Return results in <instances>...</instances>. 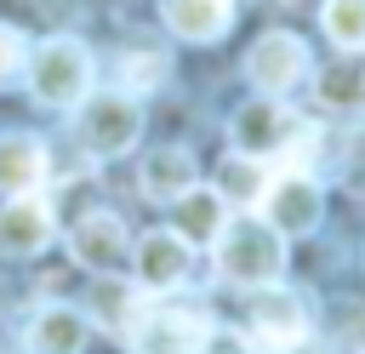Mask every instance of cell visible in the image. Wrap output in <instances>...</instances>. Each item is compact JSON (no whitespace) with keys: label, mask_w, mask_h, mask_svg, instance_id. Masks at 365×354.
Masks as SVG:
<instances>
[{"label":"cell","mask_w":365,"mask_h":354,"mask_svg":"<svg viewBox=\"0 0 365 354\" xmlns=\"http://www.w3.org/2000/svg\"><path fill=\"white\" fill-rule=\"evenodd\" d=\"M74 131H80L86 154L114 160V154L137 148V137H143V108H137V97H131V91H97V97H86V103H80Z\"/></svg>","instance_id":"cell-5"},{"label":"cell","mask_w":365,"mask_h":354,"mask_svg":"<svg viewBox=\"0 0 365 354\" xmlns=\"http://www.w3.org/2000/svg\"><path fill=\"white\" fill-rule=\"evenodd\" d=\"M160 11H165V29L177 40H194V46L222 40L234 23V0H160Z\"/></svg>","instance_id":"cell-14"},{"label":"cell","mask_w":365,"mask_h":354,"mask_svg":"<svg viewBox=\"0 0 365 354\" xmlns=\"http://www.w3.org/2000/svg\"><path fill=\"white\" fill-rule=\"evenodd\" d=\"M137 308H143V303H137V291H125V285H103V291H97V314H103L108 325H120V331L137 320Z\"/></svg>","instance_id":"cell-20"},{"label":"cell","mask_w":365,"mask_h":354,"mask_svg":"<svg viewBox=\"0 0 365 354\" xmlns=\"http://www.w3.org/2000/svg\"><path fill=\"white\" fill-rule=\"evenodd\" d=\"M245 74H251V86L262 97H285V91H297L308 80V46L297 34H285V29H268L245 51Z\"/></svg>","instance_id":"cell-8"},{"label":"cell","mask_w":365,"mask_h":354,"mask_svg":"<svg viewBox=\"0 0 365 354\" xmlns=\"http://www.w3.org/2000/svg\"><path fill=\"white\" fill-rule=\"evenodd\" d=\"M29 91L40 108H80L91 97V51L74 34H51L29 51Z\"/></svg>","instance_id":"cell-2"},{"label":"cell","mask_w":365,"mask_h":354,"mask_svg":"<svg viewBox=\"0 0 365 354\" xmlns=\"http://www.w3.org/2000/svg\"><path fill=\"white\" fill-rule=\"evenodd\" d=\"M68 257H74L86 274H120V263L131 257L125 223H120L114 211H86V217L68 228Z\"/></svg>","instance_id":"cell-9"},{"label":"cell","mask_w":365,"mask_h":354,"mask_svg":"<svg viewBox=\"0 0 365 354\" xmlns=\"http://www.w3.org/2000/svg\"><path fill=\"white\" fill-rule=\"evenodd\" d=\"M165 80V51H131L125 57V91L137 97V91H148V86H160Z\"/></svg>","instance_id":"cell-19"},{"label":"cell","mask_w":365,"mask_h":354,"mask_svg":"<svg viewBox=\"0 0 365 354\" xmlns=\"http://www.w3.org/2000/svg\"><path fill=\"white\" fill-rule=\"evenodd\" d=\"M302 120L279 103V97H257L245 103L234 120H228V137H234V154H251V160H279L285 148L302 143Z\"/></svg>","instance_id":"cell-6"},{"label":"cell","mask_w":365,"mask_h":354,"mask_svg":"<svg viewBox=\"0 0 365 354\" xmlns=\"http://www.w3.org/2000/svg\"><path fill=\"white\" fill-rule=\"evenodd\" d=\"M177 206V234L188 240V246H211L217 234H222V223H228V206H222V194L217 188H188L182 200H171Z\"/></svg>","instance_id":"cell-16"},{"label":"cell","mask_w":365,"mask_h":354,"mask_svg":"<svg viewBox=\"0 0 365 354\" xmlns=\"http://www.w3.org/2000/svg\"><path fill=\"white\" fill-rule=\"evenodd\" d=\"M262 160H251V154H228L222 160V171H217V194H222V206H251V200H262Z\"/></svg>","instance_id":"cell-17"},{"label":"cell","mask_w":365,"mask_h":354,"mask_svg":"<svg viewBox=\"0 0 365 354\" xmlns=\"http://www.w3.org/2000/svg\"><path fill=\"white\" fill-rule=\"evenodd\" d=\"M46 177V143L34 131H0V194H29Z\"/></svg>","instance_id":"cell-15"},{"label":"cell","mask_w":365,"mask_h":354,"mask_svg":"<svg viewBox=\"0 0 365 354\" xmlns=\"http://www.w3.org/2000/svg\"><path fill=\"white\" fill-rule=\"evenodd\" d=\"M125 348L131 354H205L211 348V320L200 308L143 303L137 320L125 325Z\"/></svg>","instance_id":"cell-4"},{"label":"cell","mask_w":365,"mask_h":354,"mask_svg":"<svg viewBox=\"0 0 365 354\" xmlns=\"http://www.w3.org/2000/svg\"><path fill=\"white\" fill-rule=\"evenodd\" d=\"M342 177H348L354 188H365V131H354V143H348V154H342Z\"/></svg>","instance_id":"cell-22"},{"label":"cell","mask_w":365,"mask_h":354,"mask_svg":"<svg viewBox=\"0 0 365 354\" xmlns=\"http://www.w3.org/2000/svg\"><path fill=\"white\" fill-rule=\"evenodd\" d=\"M29 354H80L86 348V314L68 303H40L23 325Z\"/></svg>","instance_id":"cell-12"},{"label":"cell","mask_w":365,"mask_h":354,"mask_svg":"<svg viewBox=\"0 0 365 354\" xmlns=\"http://www.w3.org/2000/svg\"><path fill=\"white\" fill-rule=\"evenodd\" d=\"M131 263H137V285L143 291H177L194 268V246L177 234V228H154L131 246Z\"/></svg>","instance_id":"cell-10"},{"label":"cell","mask_w":365,"mask_h":354,"mask_svg":"<svg viewBox=\"0 0 365 354\" xmlns=\"http://www.w3.org/2000/svg\"><path fill=\"white\" fill-rule=\"evenodd\" d=\"M23 63H29V40L11 23H0V86H11L23 74Z\"/></svg>","instance_id":"cell-21"},{"label":"cell","mask_w":365,"mask_h":354,"mask_svg":"<svg viewBox=\"0 0 365 354\" xmlns=\"http://www.w3.org/2000/svg\"><path fill=\"white\" fill-rule=\"evenodd\" d=\"M51 240V200L29 194H6L0 200V251L6 257H34Z\"/></svg>","instance_id":"cell-11"},{"label":"cell","mask_w":365,"mask_h":354,"mask_svg":"<svg viewBox=\"0 0 365 354\" xmlns=\"http://www.w3.org/2000/svg\"><path fill=\"white\" fill-rule=\"evenodd\" d=\"M211 251H217V274L245 291L279 285V274H285V240L262 217H228L222 234L211 240Z\"/></svg>","instance_id":"cell-1"},{"label":"cell","mask_w":365,"mask_h":354,"mask_svg":"<svg viewBox=\"0 0 365 354\" xmlns=\"http://www.w3.org/2000/svg\"><path fill=\"white\" fill-rule=\"evenodd\" d=\"M194 183H200V166H194V154H188V148H177V143H171V148H154V154H143L137 188H143L154 206H160V200H165V206H171V200H182Z\"/></svg>","instance_id":"cell-13"},{"label":"cell","mask_w":365,"mask_h":354,"mask_svg":"<svg viewBox=\"0 0 365 354\" xmlns=\"http://www.w3.org/2000/svg\"><path fill=\"white\" fill-rule=\"evenodd\" d=\"M319 23L336 51H365V0H325Z\"/></svg>","instance_id":"cell-18"},{"label":"cell","mask_w":365,"mask_h":354,"mask_svg":"<svg viewBox=\"0 0 365 354\" xmlns=\"http://www.w3.org/2000/svg\"><path fill=\"white\" fill-rule=\"evenodd\" d=\"M257 206H262V223H268L279 240L314 234L319 217H325V194H319V183H314L308 171H285V177H274V183L262 188Z\"/></svg>","instance_id":"cell-7"},{"label":"cell","mask_w":365,"mask_h":354,"mask_svg":"<svg viewBox=\"0 0 365 354\" xmlns=\"http://www.w3.org/2000/svg\"><path fill=\"white\" fill-rule=\"evenodd\" d=\"M240 343L245 354H297L308 343V308L279 285H257L240 314Z\"/></svg>","instance_id":"cell-3"}]
</instances>
